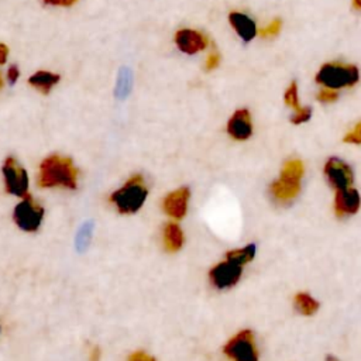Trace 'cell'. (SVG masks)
Returning <instances> with one entry per match:
<instances>
[{"label":"cell","instance_id":"obj_1","mask_svg":"<svg viewBox=\"0 0 361 361\" xmlns=\"http://www.w3.org/2000/svg\"><path fill=\"white\" fill-rule=\"evenodd\" d=\"M38 185L41 188H66L78 186V169L68 157L49 155L39 165Z\"/></svg>","mask_w":361,"mask_h":361},{"label":"cell","instance_id":"obj_2","mask_svg":"<svg viewBox=\"0 0 361 361\" xmlns=\"http://www.w3.org/2000/svg\"><path fill=\"white\" fill-rule=\"evenodd\" d=\"M303 173L305 166L300 159H288L282 166L279 178L269 185L271 199L279 206L292 203L300 193Z\"/></svg>","mask_w":361,"mask_h":361},{"label":"cell","instance_id":"obj_3","mask_svg":"<svg viewBox=\"0 0 361 361\" xmlns=\"http://www.w3.org/2000/svg\"><path fill=\"white\" fill-rule=\"evenodd\" d=\"M148 196L145 180L141 175H133L120 189L110 195V202L118 213L131 214L141 209Z\"/></svg>","mask_w":361,"mask_h":361},{"label":"cell","instance_id":"obj_4","mask_svg":"<svg viewBox=\"0 0 361 361\" xmlns=\"http://www.w3.org/2000/svg\"><path fill=\"white\" fill-rule=\"evenodd\" d=\"M316 82L327 89H341L354 86L360 80V71L355 65L330 62L324 63L316 75Z\"/></svg>","mask_w":361,"mask_h":361},{"label":"cell","instance_id":"obj_5","mask_svg":"<svg viewBox=\"0 0 361 361\" xmlns=\"http://www.w3.org/2000/svg\"><path fill=\"white\" fill-rule=\"evenodd\" d=\"M223 353L231 361H258L259 351L251 330H241L234 334L224 345Z\"/></svg>","mask_w":361,"mask_h":361},{"label":"cell","instance_id":"obj_6","mask_svg":"<svg viewBox=\"0 0 361 361\" xmlns=\"http://www.w3.org/2000/svg\"><path fill=\"white\" fill-rule=\"evenodd\" d=\"M1 172L7 193L18 197L28 196V175L25 169L13 157L6 158Z\"/></svg>","mask_w":361,"mask_h":361},{"label":"cell","instance_id":"obj_7","mask_svg":"<svg viewBox=\"0 0 361 361\" xmlns=\"http://www.w3.org/2000/svg\"><path fill=\"white\" fill-rule=\"evenodd\" d=\"M42 217L44 209L39 204H37L30 195L27 197H23V200L16 206L13 213L16 224L27 233L37 231L41 226Z\"/></svg>","mask_w":361,"mask_h":361},{"label":"cell","instance_id":"obj_8","mask_svg":"<svg viewBox=\"0 0 361 361\" xmlns=\"http://www.w3.org/2000/svg\"><path fill=\"white\" fill-rule=\"evenodd\" d=\"M243 267L228 258H224V261L216 264L209 271V279L212 285L217 289H228L237 285V282L241 278Z\"/></svg>","mask_w":361,"mask_h":361},{"label":"cell","instance_id":"obj_9","mask_svg":"<svg viewBox=\"0 0 361 361\" xmlns=\"http://www.w3.org/2000/svg\"><path fill=\"white\" fill-rule=\"evenodd\" d=\"M323 172L330 186L336 190L350 188L354 179L350 165L337 157H331L326 161Z\"/></svg>","mask_w":361,"mask_h":361},{"label":"cell","instance_id":"obj_10","mask_svg":"<svg viewBox=\"0 0 361 361\" xmlns=\"http://www.w3.org/2000/svg\"><path fill=\"white\" fill-rule=\"evenodd\" d=\"M361 206V196L357 189L345 188L336 190L334 210L338 217H345L355 214Z\"/></svg>","mask_w":361,"mask_h":361},{"label":"cell","instance_id":"obj_11","mask_svg":"<svg viewBox=\"0 0 361 361\" xmlns=\"http://www.w3.org/2000/svg\"><path fill=\"white\" fill-rule=\"evenodd\" d=\"M190 192L186 186H182L171 193H168L164 199V210L165 213L173 219V220H180L188 210V202H189Z\"/></svg>","mask_w":361,"mask_h":361},{"label":"cell","instance_id":"obj_12","mask_svg":"<svg viewBox=\"0 0 361 361\" xmlns=\"http://www.w3.org/2000/svg\"><path fill=\"white\" fill-rule=\"evenodd\" d=\"M175 42L182 52L189 55L197 54L207 47V38L202 32L196 30H189V28L176 31Z\"/></svg>","mask_w":361,"mask_h":361},{"label":"cell","instance_id":"obj_13","mask_svg":"<svg viewBox=\"0 0 361 361\" xmlns=\"http://www.w3.org/2000/svg\"><path fill=\"white\" fill-rule=\"evenodd\" d=\"M227 133L231 138L237 141H244L252 134V123L251 116L247 109H240L234 111L227 123Z\"/></svg>","mask_w":361,"mask_h":361},{"label":"cell","instance_id":"obj_14","mask_svg":"<svg viewBox=\"0 0 361 361\" xmlns=\"http://www.w3.org/2000/svg\"><path fill=\"white\" fill-rule=\"evenodd\" d=\"M228 21H230L231 27L234 28V31L238 34V37L245 42L251 41L258 34L254 20L243 13L231 11L228 14Z\"/></svg>","mask_w":361,"mask_h":361},{"label":"cell","instance_id":"obj_15","mask_svg":"<svg viewBox=\"0 0 361 361\" xmlns=\"http://www.w3.org/2000/svg\"><path fill=\"white\" fill-rule=\"evenodd\" d=\"M164 245L169 252H176L183 245V233L176 223H168L164 228Z\"/></svg>","mask_w":361,"mask_h":361},{"label":"cell","instance_id":"obj_16","mask_svg":"<svg viewBox=\"0 0 361 361\" xmlns=\"http://www.w3.org/2000/svg\"><path fill=\"white\" fill-rule=\"evenodd\" d=\"M58 82H59V75L48 72V71H38L34 75H31L28 79V83L34 89H37L42 93H48Z\"/></svg>","mask_w":361,"mask_h":361},{"label":"cell","instance_id":"obj_17","mask_svg":"<svg viewBox=\"0 0 361 361\" xmlns=\"http://www.w3.org/2000/svg\"><path fill=\"white\" fill-rule=\"evenodd\" d=\"M131 86H133V73H131V71L128 68L123 66L118 71L117 80H116V87H114L116 99L124 100L130 94Z\"/></svg>","mask_w":361,"mask_h":361},{"label":"cell","instance_id":"obj_18","mask_svg":"<svg viewBox=\"0 0 361 361\" xmlns=\"http://www.w3.org/2000/svg\"><path fill=\"white\" fill-rule=\"evenodd\" d=\"M293 303H295V309L303 316H312L319 309L317 300L306 292L296 293L295 299H293Z\"/></svg>","mask_w":361,"mask_h":361},{"label":"cell","instance_id":"obj_19","mask_svg":"<svg viewBox=\"0 0 361 361\" xmlns=\"http://www.w3.org/2000/svg\"><path fill=\"white\" fill-rule=\"evenodd\" d=\"M255 251H257V247L255 244H248L245 247H241V248H235V250H231L226 254V258L240 264V265H245L247 262L252 261L254 257H255Z\"/></svg>","mask_w":361,"mask_h":361},{"label":"cell","instance_id":"obj_20","mask_svg":"<svg viewBox=\"0 0 361 361\" xmlns=\"http://www.w3.org/2000/svg\"><path fill=\"white\" fill-rule=\"evenodd\" d=\"M283 99H285V103H286L289 107H292L293 110H298V109L300 107V106H299L298 85H296V82H292V83L289 85V87H288L286 92H285Z\"/></svg>","mask_w":361,"mask_h":361},{"label":"cell","instance_id":"obj_21","mask_svg":"<svg viewBox=\"0 0 361 361\" xmlns=\"http://www.w3.org/2000/svg\"><path fill=\"white\" fill-rule=\"evenodd\" d=\"M312 116V109L310 107H299L298 110H295V113L290 117V123L292 124H302L305 121H307Z\"/></svg>","mask_w":361,"mask_h":361},{"label":"cell","instance_id":"obj_22","mask_svg":"<svg viewBox=\"0 0 361 361\" xmlns=\"http://www.w3.org/2000/svg\"><path fill=\"white\" fill-rule=\"evenodd\" d=\"M281 25H282L281 20H279V18H275V20H272L265 28H261L258 34H259L261 37H264V38H267V37H275V35L281 31Z\"/></svg>","mask_w":361,"mask_h":361},{"label":"cell","instance_id":"obj_23","mask_svg":"<svg viewBox=\"0 0 361 361\" xmlns=\"http://www.w3.org/2000/svg\"><path fill=\"white\" fill-rule=\"evenodd\" d=\"M344 142L357 144V145L361 144V121H358L355 127L344 135Z\"/></svg>","mask_w":361,"mask_h":361},{"label":"cell","instance_id":"obj_24","mask_svg":"<svg viewBox=\"0 0 361 361\" xmlns=\"http://www.w3.org/2000/svg\"><path fill=\"white\" fill-rule=\"evenodd\" d=\"M337 97H338V93L334 89H327V87L320 90L317 94V100L323 103H333L337 100Z\"/></svg>","mask_w":361,"mask_h":361},{"label":"cell","instance_id":"obj_25","mask_svg":"<svg viewBox=\"0 0 361 361\" xmlns=\"http://www.w3.org/2000/svg\"><path fill=\"white\" fill-rule=\"evenodd\" d=\"M219 62H220V55H219L217 52L209 54V56H207V59H206V69H207V71H212V69L217 68Z\"/></svg>","mask_w":361,"mask_h":361},{"label":"cell","instance_id":"obj_26","mask_svg":"<svg viewBox=\"0 0 361 361\" xmlns=\"http://www.w3.org/2000/svg\"><path fill=\"white\" fill-rule=\"evenodd\" d=\"M128 361H155V358L144 351H135L130 355Z\"/></svg>","mask_w":361,"mask_h":361},{"label":"cell","instance_id":"obj_27","mask_svg":"<svg viewBox=\"0 0 361 361\" xmlns=\"http://www.w3.org/2000/svg\"><path fill=\"white\" fill-rule=\"evenodd\" d=\"M18 76H20L18 68H17L16 65H11V66L8 68V71H7V79L10 80V83H11V85H14V83L17 82Z\"/></svg>","mask_w":361,"mask_h":361},{"label":"cell","instance_id":"obj_28","mask_svg":"<svg viewBox=\"0 0 361 361\" xmlns=\"http://www.w3.org/2000/svg\"><path fill=\"white\" fill-rule=\"evenodd\" d=\"M78 0H44V3L51 4V6H63V7H69L72 4H75Z\"/></svg>","mask_w":361,"mask_h":361},{"label":"cell","instance_id":"obj_29","mask_svg":"<svg viewBox=\"0 0 361 361\" xmlns=\"http://www.w3.org/2000/svg\"><path fill=\"white\" fill-rule=\"evenodd\" d=\"M7 55H8V48H7V45H4V44L0 42V65L6 63Z\"/></svg>","mask_w":361,"mask_h":361},{"label":"cell","instance_id":"obj_30","mask_svg":"<svg viewBox=\"0 0 361 361\" xmlns=\"http://www.w3.org/2000/svg\"><path fill=\"white\" fill-rule=\"evenodd\" d=\"M100 360V350L99 347H93L90 350V361H99Z\"/></svg>","mask_w":361,"mask_h":361},{"label":"cell","instance_id":"obj_31","mask_svg":"<svg viewBox=\"0 0 361 361\" xmlns=\"http://www.w3.org/2000/svg\"><path fill=\"white\" fill-rule=\"evenodd\" d=\"M353 4H354V7H355V8L361 10V0H353Z\"/></svg>","mask_w":361,"mask_h":361},{"label":"cell","instance_id":"obj_32","mask_svg":"<svg viewBox=\"0 0 361 361\" xmlns=\"http://www.w3.org/2000/svg\"><path fill=\"white\" fill-rule=\"evenodd\" d=\"M326 361H340V360H338L337 357H334V355H331V354H330V355H327V357H326Z\"/></svg>","mask_w":361,"mask_h":361},{"label":"cell","instance_id":"obj_33","mask_svg":"<svg viewBox=\"0 0 361 361\" xmlns=\"http://www.w3.org/2000/svg\"><path fill=\"white\" fill-rule=\"evenodd\" d=\"M3 86V78H1V75H0V87Z\"/></svg>","mask_w":361,"mask_h":361}]
</instances>
